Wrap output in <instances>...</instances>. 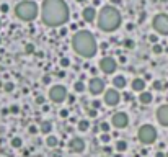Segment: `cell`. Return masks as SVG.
I'll use <instances>...</instances> for the list:
<instances>
[{"mask_svg":"<svg viewBox=\"0 0 168 157\" xmlns=\"http://www.w3.org/2000/svg\"><path fill=\"white\" fill-rule=\"evenodd\" d=\"M41 18L47 26H60L69 20V7L64 0H44Z\"/></svg>","mask_w":168,"mask_h":157,"instance_id":"6da1fadb","label":"cell"},{"mask_svg":"<svg viewBox=\"0 0 168 157\" xmlns=\"http://www.w3.org/2000/svg\"><path fill=\"white\" fill-rule=\"evenodd\" d=\"M72 48H74V51L77 52L78 56L87 57L88 59V57H93L95 54H96L98 46H96V39H95V36L91 35L90 31L82 30V31H77L74 35Z\"/></svg>","mask_w":168,"mask_h":157,"instance_id":"7a4b0ae2","label":"cell"},{"mask_svg":"<svg viewBox=\"0 0 168 157\" xmlns=\"http://www.w3.org/2000/svg\"><path fill=\"white\" fill-rule=\"evenodd\" d=\"M121 25V13H119L118 8L111 7V5H106L100 10L98 13V26L101 31L111 33L116 28H119Z\"/></svg>","mask_w":168,"mask_h":157,"instance_id":"3957f363","label":"cell"},{"mask_svg":"<svg viewBox=\"0 0 168 157\" xmlns=\"http://www.w3.org/2000/svg\"><path fill=\"white\" fill-rule=\"evenodd\" d=\"M15 13L20 20H25V21H33L36 17H38V5L34 2H21V4L17 5L15 8Z\"/></svg>","mask_w":168,"mask_h":157,"instance_id":"277c9868","label":"cell"},{"mask_svg":"<svg viewBox=\"0 0 168 157\" xmlns=\"http://www.w3.org/2000/svg\"><path fill=\"white\" fill-rule=\"evenodd\" d=\"M139 141L144 144H152L155 143V139H157V129L154 128L152 124H142L139 128Z\"/></svg>","mask_w":168,"mask_h":157,"instance_id":"5b68a950","label":"cell"},{"mask_svg":"<svg viewBox=\"0 0 168 157\" xmlns=\"http://www.w3.org/2000/svg\"><path fill=\"white\" fill-rule=\"evenodd\" d=\"M154 30L160 35H168V15L162 13L154 18Z\"/></svg>","mask_w":168,"mask_h":157,"instance_id":"8992f818","label":"cell"},{"mask_svg":"<svg viewBox=\"0 0 168 157\" xmlns=\"http://www.w3.org/2000/svg\"><path fill=\"white\" fill-rule=\"evenodd\" d=\"M67 97V88L64 85H54L49 90V98L54 103H62Z\"/></svg>","mask_w":168,"mask_h":157,"instance_id":"52a82bcc","label":"cell"},{"mask_svg":"<svg viewBox=\"0 0 168 157\" xmlns=\"http://www.w3.org/2000/svg\"><path fill=\"white\" fill-rule=\"evenodd\" d=\"M88 90H90L91 95H100L103 90H105V82L100 79V77H93L88 84Z\"/></svg>","mask_w":168,"mask_h":157,"instance_id":"ba28073f","label":"cell"},{"mask_svg":"<svg viewBox=\"0 0 168 157\" xmlns=\"http://www.w3.org/2000/svg\"><path fill=\"white\" fill-rule=\"evenodd\" d=\"M111 123L114 128H126L127 124H129V118H127L126 113L119 111V113H114L111 118Z\"/></svg>","mask_w":168,"mask_h":157,"instance_id":"9c48e42d","label":"cell"},{"mask_svg":"<svg viewBox=\"0 0 168 157\" xmlns=\"http://www.w3.org/2000/svg\"><path fill=\"white\" fill-rule=\"evenodd\" d=\"M116 67H118V64H116V61L113 57H103L100 61V69L105 74H113L116 70Z\"/></svg>","mask_w":168,"mask_h":157,"instance_id":"30bf717a","label":"cell"},{"mask_svg":"<svg viewBox=\"0 0 168 157\" xmlns=\"http://www.w3.org/2000/svg\"><path fill=\"white\" fill-rule=\"evenodd\" d=\"M119 92L116 90V88H109V90H106L105 93V103L108 105V106H114V105L119 103Z\"/></svg>","mask_w":168,"mask_h":157,"instance_id":"8fae6325","label":"cell"},{"mask_svg":"<svg viewBox=\"0 0 168 157\" xmlns=\"http://www.w3.org/2000/svg\"><path fill=\"white\" fill-rule=\"evenodd\" d=\"M69 147H70L72 152L80 154V152H83V150H85V141L80 139V137H72L70 143H69Z\"/></svg>","mask_w":168,"mask_h":157,"instance_id":"7c38bea8","label":"cell"},{"mask_svg":"<svg viewBox=\"0 0 168 157\" xmlns=\"http://www.w3.org/2000/svg\"><path fill=\"white\" fill-rule=\"evenodd\" d=\"M157 119L162 126H168V105H162L157 110Z\"/></svg>","mask_w":168,"mask_h":157,"instance_id":"4fadbf2b","label":"cell"},{"mask_svg":"<svg viewBox=\"0 0 168 157\" xmlns=\"http://www.w3.org/2000/svg\"><path fill=\"white\" fill-rule=\"evenodd\" d=\"M82 17H83L85 21L91 23V21L96 18V10H95V7H85L83 12H82Z\"/></svg>","mask_w":168,"mask_h":157,"instance_id":"5bb4252c","label":"cell"},{"mask_svg":"<svg viewBox=\"0 0 168 157\" xmlns=\"http://www.w3.org/2000/svg\"><path fill=\"white\" fill-rule=\"evenodd\" d=\"M132 90L144 92L145 90V80H144V79H134L132 80Z\"/></svg>","mask_w":168,"mask_h":157,"instance_id":"9a60e30c","label":"cell"},{"mask_svg":"<svg viewBox=\"0 0 168 157\" xmlns=\"http://www.w3.org/2000/svg\"><path fill=\"white\" fill-rule=\"evenodd\" d=\"M113 85H114V88H124L126 87V77L124 75H116L114 79H113Z\"/></svg>","mask_w":168,"mask_h":157,"instance_id":"2e32d148","label":"cell"},{"mask_svg":"<svg viewBox=\"0 0 168 157\" xmlns=\"http://www.w3.org/2000/svg\"><path fill=\"white\" fill-rule=\"evenodd\" d=\"M139 101H140L142 105H149V103L152 101V93H150V92H140Z\"/></svg>","mask_w":168,"mask_h":157,"instance_id":"e0dca14e","label":"cell"},{"mask_svg":"<svg viewBox=\"0 0 168 157\" xmlns=\"http://www.w3.org/2000/svg\"><path fill=\"white\" fill-rule=\"evenodd\" d=\"M39 131H41L42 134H49L51 131H52V124H51L49 121H42L41 126H39Z\"/></svg>","mask_w":168,"mask_h":157,"instance_id":"ac0fdd59","label":"cell"},{"mask_svg":"<svg viewBox=\"0 0 168 157\" xmlns=\"http://www.w3.org/2000/svg\"><path fill=\"white\" fill-rule=\"evenodd\" d=\"M88 128H90V123H88L87 119H82V121H78V131H82V133H87Z\"/></svg>","mask_w":168,"mask_h":157,"instance_id":"d6986e66","label":"cell"},{"mask_svg":"<svg viewBox=\"0 0 168 157\" xmlns=\"http://www.w3.org/2000/svg\"><path fill=\"white\" fill-rule=\"evenodd\" d=\"M46 144L49 147H56L57 144H59V141H57L56 136H47V139H46Z\"/></svg>","mask_w":168,"mask_h":157,"instance_id":"ffe728a7","label":"cell"},{"mask_svg":"<svg viewBox=\"0 0 168 157\" xmlns=\"http://www.w3.org/2000/svg\"><path fill=\"white\" fill-rule=\"evenodd\" d=\"M126 149H127L126 141H118V143H116V150H118V152H124Z\"/></svg>","mask_w":168,"mask_h":157,"instance_id":"44dd1931","label":"cell"},{"mask_svg":"<svg viewBox=\"0 0 168 157\" xmlns=\"http://www.w3.org/2000/svg\"><path fill=\"white\" fill-rule=\"evenodd\" d=\"M74 88H75V92H78V93H82V92L85 90V84L83 82H75V85H74Z\"/></svg>","mask_w":168,"mask_h":157,"instance_id":"7402d4cb","label":"cell"},{"mask_svg":"<svg viewBox=\"0 0 168 157\" xmlns=\"http://www.w3.org/2000/svg\"><path fill=\"white\" fill-rule=\"evenodd\" d=\"M154 88H155V90H162V88H167V84H163V82H160V80H155V82H154Z\"/></svg>","mask_w":168,"mask_h":157,"instance_id":"603a6c76","label":"cell"},{"mask_svg":"<svg viewBox=\"0 0 168 157\" xmlns=\"http://www.w3.org/2000/svg\"><path fill=\"white\" fill-rule=\"evenodd\" d=\"M21 144L23 143H21L20 137H13V139H11V147H17L18 149V147H21Z\"/></svg>","mask_w":168,"mask_h":157,"instance_id":"cb8c5ba5","label":"cell"},{"mask_svg":"<svg viewBox=\"0 0 168 157\" xmlns=\"http://www.w3.org/2000/svg\"><path fill=\"white\" fill-rule=\"evenodd\" d=\"M100 129H101L103 133H108L109 131V123H106V121H103L101 124H100Z\"/></svg>","mask_w":168,"mask_h":157,"instance_id":"d4e9b609","label":"cell"},{"mask_svg":"<svg viewBox=\"0 0 168 157\" xmlns=\"http://www.w3.org/2000/svg\"><path fill=\"white\" fill-rule=\"evenodd\" d=\"M154 52L155 54H162V52H163V48H162L160 44H154Z\"/></svg>","mask_w":168,"mask_h":157,"instance_id":"484cf974","label":"cell"},{"mask_svg":"<svg viewBox=\"0 0 168 157\" xmlns=\"http://www.w3.org/2000/svg\"><path fill=\"white\" fill-rule=\"evenodd\" d=\"M25 51L28 52V54H34V46H33V44H26Z\"/></svg>","mask_w":168,"mask_h":157,"instance_id":"4316f807","label":"cell"},{"mask_svg":"<svg viewBox=\"0 0 168 157\" xmlns=\"http://www.w3.org/2000/svg\"><path fill=\"white\" fill-rule=\"evenodd\" d=\"M60 66H62V67H69L70 66V61L65 59V57H62V59H60Z\"/></svg>","mask_w":168,"mask_h":157,"instance_id":"83f0119b","label":"cell"},{"mask_svg":"<svg viewBox=\"0 0 168 157\" xmlns=\"http://www.w3.org/2000/svg\"><path fill=\"white\" fill-rule=\"evenodd\" d=\"M124 44H126V48H129V49L134 48V41H132V39H126V41H124Z\"/></svg>","mask_w":168,"mask_h":157,"instance_id":"f1b7e54d","label":"cell"},{"mask_svg":"<svg viewBox=\"0 0 168 157\" xmlns=\"http://www.w3.org/2000/svg\"><path fill=\"white\" fill-rule=\"evenodd\" d=\"M28 131H29V134H36V133H38V128H36V126H29V128H28Z\"/></svg>","mask_w":168,"mask_h":157,"instance_id":"f546056e","label":"cell"},{"mask_svg":"<svg viewBox=\"0 0 168 157\" xmlns=\"http://www.w3.org/2000/svg\"><path fill=\"white\" fill-rule=\"evenodd\" d=\"M5 90L11 92V90H13V84H11V82H7V84H5Z\"/></svg>","mask_w":168,"mask_h":157,"instance_id":"4dcf8cb0","label":"cell"},{"mask_svg":"<svg viewBox=\"0 0 168 157\" xmlns=\"http://www.w3.org/2000/svg\"><path fill=\"white\" fill-rule=\"evenodd\" d=\"M101 141H103V143H108V141H109V134L108 133H103L101 134Z\"/></svg>","mask_w":168,"mask_h":157,"instance_id":"1f68e13d","label":"cell"},{"mask_svg":"<svg viewBox=\"0 0 168 157\" xmlns=\"http://www.w3.org/2000/svg\"><path fill=\"white\" fill-rule=\"evenodd\" d=\"M0 12H2V13H7V12H8V5L4 4L2 7H0Z\"/></svg>","mask_w":168,"mask_h":157,"instance_id":"d6a6232c","label":"cell"},{"mask_svg":"<svg viewBox=\"0 0 168 157\" xmlns=\"http://www.w3.org/2000/svg\"><path fill=\"white\" fill-rule=\"evenodd\" d=\"M42 82H44V84H51V77L49 75H44V77H42Z\"/></svg>","mask_w":168,"mask_h":157,"instance_id":"836d02e7","label":"cell"},{"mask_svg":"<svg viewBox=\"0 0 168 157\" xmlns=\"http://www.w3.org/2000/svg\"><path fill=\"white\" fill-rule=\"evenodd\" d=\"M149 39H150V43H154V44H155V43H157V41H158V38H157V36H155V35H152V36H149Z\"/></svg>","mask_w":168,"mask_h":157,"instance_id":"e575fe53","label":"cell"},{"mask_svg":"<svg viewBox=\"0 0 168 157\" xmlns=\"http://www.w3.org/2000/svg\"><path fill=\"white\" fill-rule=\"evenodd\" d=\"M10 111H11V113H18V111H20V108H18L17 105H13V106L10 108Z\"/></svg>","mask_w":168,"mask_h":157,"instance_id":"d590c367","label":"cell"},{"mask_svg":"<svg viewBox=\"0 0 168 157\" xmlns=\"http://www.w3.org/2000/svg\"><path fill=\"white\" fill-rule=\"evenodd\" d=\"M91 105H93V108H95V110H98L100 106H101V103H100V101H93Z\"/></svg>","mask_w":168,"mask_h":157,"instance_id":"8d00e7d4","label":"cell"},{"mask_svg":"<svg viewBox=\"0 0 168 157\" xmlns=\"http://www.w3.org/2000/svg\"><path fill=\"white\" fill-rule=\"evenodd\" d=\"M60 116H62V118H67V116H69V111H67V110H62V111H60Z\"/></svg>","mask_w":168,"mask_h":157,"instance_id":"74e56055","label":"cell"},{"mask_svg":"<svg viewBox=\"0 0 168 157\" xmlns=\"http://www.w3.org/2000/svg\"><path fill=\"white\" fill-rule=\"evenodd\" d=\"M36 101H38V103H42V101H44V98H42V97H38V98H36Z\"/></svg>","mask_w":168,"mask_h":157,"instance_id":"f35d334b","label":"cell"},{"mask_svg":"<svg viewBox=\"0 0 168 157\" xmlns=\"http://www.w3.org/2000/svg\"><path fill=\"white\" fill-rule=\"evenodd\" d=\"M155 157H165V154L163 152H157V154H155Z\"/></svg>","mask_w":168,"mask_h":157,"instance_id":"ab89813d","label":"cell"},{"mask_svg":"<svg viewBox=\"0 0 168 157\" xmlns=\"http://www.w3.org/2000/svg\"><path fill=\"white\" fill-rule=\"evenodd\" d=\"M77 2H78V4H82V2H87V0H77Z\"/></svg>","mask_w":168,"mask_h":157,"instance_id":"60d3db41","label":"cell"},{"mask_svg":"<svg viewBox=\"0 0 168 157\" xmlns=\"http://www.w3.org/2000/svg\"><path fill=\"white\" fill-rule=\"evenodd\" d=\"M165 157H168V152H167V154H165Z\"/></svg>","mask_w":168,"mask_h":157,"instance_id":"b9f144b4","label":"cell"}]
</instances>
